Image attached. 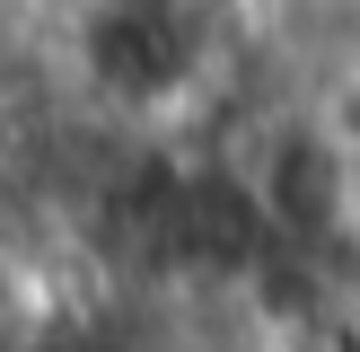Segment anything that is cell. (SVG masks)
<instances>
[{
	"mask_svg": "<svg viewBox=\"0 0 360 352\" xmlns=\"http://www.w3.org/2000/svg\"><path fill=\"white\" fill-rule=\"evenodd\" d=\"M290 106L316 123V132L334 141V150L360 168V44H326V53H308L299 62V80H290Z\"/></svg>",
	"mask_w": 360,
	"mask_h": 352,
	"instance_id": "obj_1",
	"label": "cell"
}]
</instances>
